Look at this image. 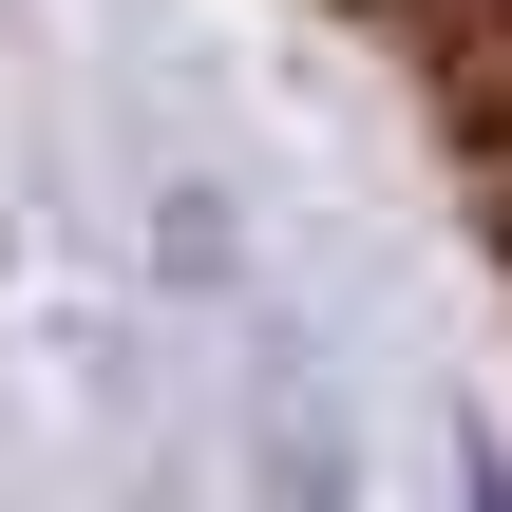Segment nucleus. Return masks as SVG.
<instances>
[{
    "mask_svg": "<svg viewBox=\"0 0 512 512\" xmlns=\"http://www.w3.org/2000/svg\"><path fill=\"white\" fill-rule=\"evenodd\" d=\"M456 512H512V475H475V494H456Z\"/></svg>",
    "mask_w": 512,
    "mask_h": 512,
    "instance_id": "nucleus-1",
    "label": "nucleus"
}]
</instances>
